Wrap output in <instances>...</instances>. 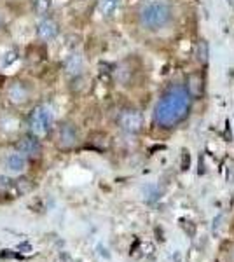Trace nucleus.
Instances as JSON below:
<instances>
[{
	"instance_id": "f257e3e1",
	"label": "nucleus",
	"mask_w": 234,
	"mask_h": 262,
	"mask_svg": "<svg viewBox=\"0 0 234 262\" xmlns=\"http://www.w3.org/2000/svg\"><path fill=\"white\" fill-rule=\"evenodd\" d=\"M190 96L187 95L184 84L182 86L168 88L161 98L157 100L154 108V121L161 128H173L180 124L189 116L190 108Z\"/></svg>"
},
{
	"instance_id": "f03ea898",
	"label": "nucleus",
	"mask_w": 234,
	"mask_h": 262,
	"mask_svg": "<svg viewBox=\"0 0 234 262\" xmlns=\"http://www.w3.org/2000/svg\"><path fill=\"white\" fill-rule=\"evenodd\" d=\"M137 19L142 30L148 33L163 32L173 21V7L166 0H147L138 7Z\"/></svg>"
},
{
	"instance_id": "7ed1b4c3",
	"label": "nucleus",
	"mask_w": 234,
	"mask_h": 262,
	"mask_svg": "<svg viewBox=\"0 0 234 262\" xmlns=\"http://www.w3.org/2000/svg\"><path fill=\"white\" fill-rule=\"evenodd\" d=\"M4 98L14 107H25L35 98V86L30 79L12 77L4 86Z\"/></svg>"
},
{
	"instance_id": "20e7f679",
	"label": "nucleus",
	"mask_w": 234,
	"mask_h": 262,
	"mask_svg": "<svg viewBox=\"0 0 234 262\" xmlns=\"http://www.w3.org/2000/svg\"><path fill=\"white\" fill-rule=\"evenodd\" d=\"M54 122H56V116H54V108L49 103H37L30 111L28 129L35 137H48L54 128Z\"/></svg>"
},
{
	"instance_id": "39448f33",
	"label": "nucleus",
	"mask_w": 234,
	"mask_h": 262,
	"mask_svg": "<svg viewBox=\"0 0 234 262\" xmlns=\"http://www.w3.org/2000/svg\"><path fill=\"white\" fill-rule=\"evenodd\" d=\"M33 32H35V39L40 44H51L61 35V25L53 14H49L44 18H37Z\"/></svg>"
},
{
	"instance_id": "423d86ee",
	"label": "nucleus",
	"mask_w": 234,
	"mask_h": 262,
	"mask_svg": "<svg viewBox=\"0 0 234 262\" xmlns=\"http://www.w3.org/2000/svg\"><path fill=\"white\" fill-rule=\"evenodd\" d=\"M117 126L127 135H138L143 129V114L138 108L127 107L117 114Z\"/></svg>"
},
{
	"instance_id": "0eeeda50",
	"label": "nucleus",
	"mask_w": 234,
	"mask_h": 262,
	"mask_svg": "<svg viewBox=\"0 0 234 262\" xmlns=\"http://www.w3.org/2000/svg\"><path fill=\"white\" fill-rule=\"evenodd\" d=\"M84 69H86V60H84V54L80 49L70 51L63 56L61 60V70L65 74V77L72 79H80L84 75Z\"/></svg>"
},
{
	"instance_id": "6e6552de",
	"label": "nucleus",
	"mask_w": 234,
	"mask_h": 262,
	"mask_svg": "<svg viewBox=\"0 0 234 262\" xmlns=\"http://www.w3.org/2000/svg\"><path fill=\"white\" fill-rule=\"evenodd\" d=\"M184 88L190 100H201L206 95V75L203 70H194L185 75Z\"/></svg>"
},
{
	"instance_id": "1a4fd4ad",
	"label": "nucleus",
	"mask_w": 234,
	"mask_h": 262,
	"mask_svg": "<svg viewBox=\"0 0 234 262\" xmlns=\"http://www.w3.org/2000/svg\"><path fill=\"white\" fill-rule=\"evenodd\" d=\"M56 140L61 149H74L79 143V129L72 121H63L56 128Z\"/></svg>"
},
{
	"instance_id": "9d476101",
	"label": "nucleus",
	"mask_w": 234,
	"mask_h": 262,
	"mask_svg": "<svg viewBox=\"0 0 234 262\" xmlns=\"http://www.w3.org/2000/svg\"><path fill=\"white\" fill-rule=\"evenodd\" d=\"M16 150L21 152L27 159H37L42 154V142L33 133H28L16 142Z\"/></svg>"
},
{
	"instance_id": "9b49d317",
	"label": "nucleus",
	"mask_w": 234,
	"mask_h": 262,
	"mask_svg": "<svg viewBox=\"0 0 234 262\" xmlns=\"http://www.w3.org/2000/svg\"><path fill=\"white\" fill-rule=\"evenodd\" d=\"M27 166H28V159L18 150L9 152V154H6V158H4V168H6L7 173H12V175H21V173H25Z\"/></svg>"
},
{
	"instance_id": "f8f14e48",
	"label": "nucleus",
	"mask_w": 234,
	"mask_h": 262,
	"mask_svg": "<svg viewBox=\"0 0 234 262\" xmlns=\"http://www.w3.org/2000/svg\"><path fill=\"white\" fill-rule=\"evenodd\" d=\"M21 51L14 46H9L0 53V70H7V69H12L18 61H21Z\"/></svg>"
},
{
	"instance_id": "ddd939ff",
	"label": "nucleus",
	"mask_w": 234,
	"mask_h": 262,
	"mask_svg": "<svg viewBox=\"0 0 234 262\" xmlns=\"http://www.w3.org/2000/svg\"><path fill=\"white\" fill-rule=\"evenodd\" d=\"M121 2L122 0H96V12L100 14V18L110 19L117 14Z\"/></svg>"
},
{
	"instance_id": "4468645a",
	"label": "nucleus",
	"mask_w": 234,
	"mask_h": 262,
	"mask_svg": "<svg viewBox=\"0 0 234 262\" xmlns=\"http://www.w3.org/2000/svg\"><path fill=\"white\" fill-rule=\"evenodd\" d=\"M54 0H30V11L35 18H44V16L53 14Z\"/></svg>"
},
{
	"instance_id": "2eb2a0df",
	"label": "nucleus",
	"mask_w": 234,
	"mask_h": 262,
	"mask_svg": "<svg viewBox=\"0 0 234 262\" xmlns=\"http://www.w3.org/2000/svg\"><path fill=\"white\" fill-rule=\"evenodd\" d=\"M208 54H210V48H208V42L205 39H201L196 46V58H198L199 65L206 67L208 63Z\"/></svg>"
},
{
	"instance_id": "dca6fc26",
	"label": "nucleus",
	"mask_w": 234,
	"mask_h": 262,
	"mask_svg": "<svg viewBox=\"0 0 234 262\" xmlns=\"http://www.w3.org/2000/svg\"><path fill=\"white\" fill-rule=\"evenodd\" d=\"M6 27H7V16H6V12L0 9V32H2Z\"/></svg>"
}]
</instances>
